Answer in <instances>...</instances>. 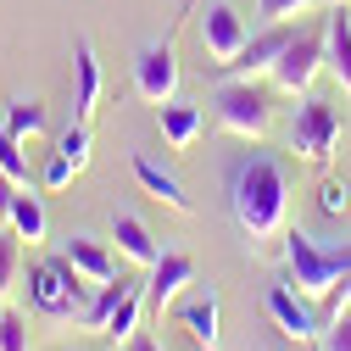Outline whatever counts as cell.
Here are the masks:
<instances>
[{"mask_svg":"<svg viewBox=\"0 0 351 351\" xmlns=\"http://www.w3.org/2000/svg\"><path fill=\"white\" fill-rule=\"evenodd\" d=\"M184 285H195V256H184V251H162V262H156L151 279H145V313L162 324V318L173 313V301H179Z\"/></svg>","mask_w":351,"mask_h":351,"instance_id":"9c48e42d","label":"cell"},{"mask_svg":"<svg viewBox=\"0 0 351 351\" xmlns=\"http://www.w3.org/2000/svg\"><path fill=\"white\" fill-rule=\"evenodd\" d=\"M340 145V106L329 95H313L306 90L301 106H295V123H290V151L306 162V167H329Z\"/></svg>","mask_w":351,"mask_h":351,"instance_id":"277c9868","label":"cell"},{"mask_svg":"<svg viewBox=\"0 0 351 351\" xmlns=\"http://www.w3.org/2000/svg\"><path fill=\"white\" fill-rule=\"evenodd\" d=\"M229 212L240 234L251 240V251H262L268 240H285L290 223V167L268 151H245L229 162Z\"/></svg>","mask_w":351,"mask_h":351,"instance_id":"6da1fadb","label":"cell"},{"mask_svg":"<svg viewBox=\"0 0 351 351\" xmlns=\"http://www.w3.org/2000/svg\"><path fill=\"white\" fill-rule=\"evenodd\" d=\"M6 128H12L23 145H28V140H39V134H45V106H39V101H12Z\"/></svg>","mask_w":351,"mask_h":351,"instance_id":"7402d4cb","label":"cell"},{"mask_svg":"<svg viewBox=\"0 0 351 351\" xmlns=\"http://www.w3.org/2000/svg\"><path fill=\"white\" fill-rule=\"evenodd\" d=\"M23 274V234L17 229H0V295H6Z\"/></svg>","mask_w":351,"mask_h":351,"instance_id":"cb8c5ba5","label":"cell"},{"mask_svg":"<svg viewBox=\"0 0 351 351\" xmlns=\"http://www.w3.org/2000/svg\"><path fill=\"white\" fill-rule=\"evenodd\" d=\"M134 179H140V190H145V195H156V201H167L173 212H190V195H184V184L173 179L167 167H156L151 156H134Z\"/></svg>","mask_w":351,"mask_h":351,"instance_id":"e0dca14e","label":"cell"},{"mask_svg":"<svg viewBox=\"0 0 351 351\" xmlns=\"http://www.w3.org/2000/svg\"><path fill=\"white\" fill-rule=\"evenodd\" d=\"M324 28H329V62L324 67L340 78V90L351 95V17H340V6H335V17Z\"/></svg>","mask_w":351,"mask_h":351,"instance_id":"d6986e66","label":"cell"},{"mask_svg":"<svg viewBox=\"0 0 351 351\" xmlns=\"http://www.w3.org/2000/svg\"><path fill=\"white\" fill-rule=\"evenodd\" d=\"M324 6H346V12H351V0H324Z\"/></svg>","mask_w":351,"mask_h":351,"instance_id":"d6a6232c","label":"cell"},{"mask_svg":"<svg viewBox=\"0 0 351 351\" xmlns=\"http://www.w3.org/2000/svg\"><path fill=\"white\" fill-rule=\"evenodd\" d=\"M285 268H290V285L306 301H324L351 274V240L346 245H324V240L301 234V229H285Z\"/></svg>","mask_w":351,"mask_h":351,"instance_id":"7a4b0ae2","label":"cell"},{"mask_svg":"<svg viewBox=\"0 0 351 351\" xmlns=\"http://www.w3.org/2000/svg\"><path fill=\"white\" fill-rule=\"evenodd\" d=\"M324 62H329V28H295L268 78H274V90H285V95H306L313 78L324 73Z\"/></svg>","mask_w":351,"mask_h":351,"instance_id":"8992f818","label":"cell"},{"mask_svg":"<svg viewBox=\"0 0 351 351\" xmlns=\"http://www.w3.org/2000/svg\"><path fill=\"white\" fill-rule=\"evenodd\" d=\"M212 112H217V128H223V134L251 140V145L274 128V101H268V90H262L256 78H223L212 90Z\"/></svg>","mask_w":351,"mask_h":351,"instance_id":"3957f363","label":"cell"},{"mask_svg":"<svg viewBox=\"0 0 351 351\" xmlns=\"http://www.w3.org/2000/svg\"><path fill=\"white\" fill-rule=\"evenodd\" d=\"M346 206H351V190H346L340 179H324V184H318V212H324V217H340Z\"/></svg>","mask_w":351,"mask_h":351,"instance_id":"f1b7e54d","label":"cell"},{"mask_svg":"<svg viewBox=\"0 0 351 351\" xmlns=\"http://www.w3.org/2000/svg\"><path fill=\"white\" fill-rule=\"evenodd\" d=\"M318 351H351V306L318 329Z\"/></svg>","mask_w":351,"mask_h":351,"instance_id":"83f0119b","label":"cell"},{"mask_svg":"<svg viewBox=\"0 0 351 351\" xmlns=\"http://www.w3.org/2000/svg\"><path fill=\"white\" fill-rule=\"evenodd\" d=\"M6 223H12V229H17L23 240H28V245H39V240H45V229H51V223H45V206H39L34 184H28L23 195H17V206H12V217H6Z\"/></svg>","mask_w":351,"mask_h":351,"instance_id":"44dd1931","label":"cell"},{"mask_svg":"<svg viewBox=\"0 0 351 351\" xmlns=\"http://www.w3.org/2000/svg\"><path fill=\"white\" fill-rule=\"evenodd\" d=\"M73 173H78V167H73V162L56 151V156L45 162V173H39V184H45V190H67V184H73Z\"/></svg>","mask_w":351,"mask_h":351,"instance_id":"f546056e","label":"cell"},{"mask_svg":"<svg viewBox=\"0 0 351 351\" xmlns=\"http://www.w3.org/2000/svg\"><path fill=\"white\" fill-rule=\"evenodd\" d=\"M0 173H12L17 184H34V173H28V156H23V140L6 128V117H0Z\"/></svg>","mask_w":351,"mask_h":351,"instance_id":"603a6c76","label":"cell"},{"mask_svg":"<svg viewBox=\"0 0 351 351\" xmlns=\"http://www.w3.org/2000/svg\"><path fill=\"white\" fill-rule=\"evenodd\" d=\"M156 123H162V140H167L173 151H190V145L201 140V128H206V112H201L195 101H179V95H173L167 106H156Z\"/></svg>","mask_w":351,"mask_h":351,"instance_id":"4fadbf2b","label":"cell"},{"mask_svg":"<svg viewBox=\"0 0 351 351\" xmlns=\"http://www.w3.org/2000/svg\"><path fill=\"white\" fill-rule=\"evenodd\" d=\"M290 34H295L290 23H268L262 34H251L245 45H240V56H234V62H223L217 73H223V78H262V73H274L279 51L290 45Z\"/></svg>","mask_w":351,"mask_h":351,"instance_id":"30bf717a","label":"cell"},{"mask_svg":"<svg viewBox=\"0 0 351 351\" xmlns=\"http://www.w3.org/2000/svg\"><path fill=\"white\" fill-rule=\"evenodd\" d=\"M134 90H140L151 106H167L173 95H179V51H173V34H162L156 45L140 51V62H134Z\"/></svg>","mask_w":351,"mask_h":351,"instance_id":"52a82bcc","label":"cell"},{"mask_svg":"<svg viewBox=\"0 0 351 351\" xmlns=\"http://www.w3.org/2000/svg\"><path fill=\"white\" fill-rule=\"evenodd\" d=\"M62 256L78 268V279H84V285H106V279H117L112 251H106L101 240H90V234H67V240H62Z\"/></svg>","mask_w":351,"mask_h":351,"instance_id":"5bb4252c","label":"cell"},{"mask_svg":"<svg viewBox=\"0 0 351 351\" xmlns=\"http://www.w3.org/2000/svg\"><path fill=\"white\" fill-rule=\"evenodd\" d=\"M140 313H145V285H128V295L117 301V313L106 318V329H101V335H106L112 346H128V340L140 335Z\"/></svg>","mask_w":351,"mask_h":351,"instance_id":"ac0fdd59","label":"cell"},{"mask_svg":"<svg viewBox=\"0 0 351 351\" xmlns=\"http://www.w3.org/2000/svg\"><path fill=\"white\" fill-rule=\"evenodd\" d=\"M73 73H78L73 123H95L101 95H106V73H101V56H95V39H78V45H73Z\"/></svg>","mask_w":351,"mask_h":351,"instance_id":"8fae6325","label":"cell"},{"mask_svg":"<svg viewBox=\"0 0 351 351\" xmlns=\"http://www.w3.org/2000/svg\"><path fill=\"white\" fill-rule=\"evenodd\" d=\"M245 39H251V34H245V17L229 6V0H206V12H201V45H206L212 67L234 62Z\"/></svg>","mask_w":351,"mask_h":351,"instance_id":"ba28073f","label":"cell"},{"mask_svg":"<svg viewBox=\"0 0 351 351\" xmlns=\"http://www.w3.org/2000/svg\"><path fill=\"white\" fill-rule=\"evenodd\" d=\"M128 285H134V279H123V274H117V279H106V285H95V295H90V306L78 313V324L101 335V329H106V318L117 313V301L128 295Z\"/></svg>","mask_w":351,"mask_h":351,"instance_id":"ffe728a7","label":"cell"},{"mask_svg":"<svg viewBox=\"0 0 351 351\" xmlns=\"http://www.w3.org/2000/svg\"><path fill=\"white\" fill-rule=\"evenodd\" d=\"M84 290H95V285H84L67 256H51V262H39V268L28 274V295H34L39 318H78L84 306H90Z\"/></svg>","mask_w":351,"mask_h":351,"instance_id":"5b68a950","label":"cell"},{"mask_svg":"<svg viewBox=\"0 0 351 351\" xmlns=\"http://www.w3.org/2000/svg\"><path fill=\"white\" fill-rule=\"evenodd\" d=\"M0 351H34V346H28V318L12 313V306L0 313Z\"/></svg>","mask_w":351,"mask_h":351,"instance_id":"4316f807","label":"cell"},{"mask_svg":"<svg viewBox=\"0 0 351 351\" xmlns=\"http://www.w3.org/2000/svg\"><path fill=\"white\" fill-rule=\"evenodd\" d=\"M179 324L190 329V340L201 351H223V335H217V295H190L179 306Z\"/></svg>","mask_w":351,"mask_h":351,"instance_id":"2e32d148","label":"cell"},{"mask_svg":"<svg viewBox=\"0 0 351 351\" xmlns=\"http://www.w3.org/2000/svg\"><path fill=\"white\" fill-rule=\"evenodd\" d=\"M56 151H62V156H67V162L84 173V167H90V123H73L67 134L56 140Z\"/></svg>","mask_w":351,"mask_h":351,"instance_id":"484cf974","label":"cell"},{"mask_svg":"<svg viewBox=\"0 0 351 351\" xmlns=\"http://www.w3.org/2000/svg\"><path fill=\"white\" fill-rule=\"evenodd\" d=\"M112 240H117V251H123L128 262H140V268H156V262H162V245H156V234L140 223L134 212H117V217H112Z\"/></svg>","mask_w":351,"mask_h":351,"instance_id":"9a60e30c","label":"cell"},{"mask_svg":"<svg viewBox=\"0 0 351 351\" xmlns=\"http://www.w3.org/2000/svg\"><path fill=\"white\" fill-rule=\"evenodd\" d=\"M268 313H274V324H279V335L285 340H318V313L306 306V295L295 290V285H274L268 290Z\"/></svg>","mask_w":351,"mask_h":351,"instance_id":"7c38bea8","label":"cell"},{"mask_svg":"<svg viewBox=\"0 0 351 351\" xmlns=\"http://www.w3.org/2000/svg\"><path fill=\"white\" fill-rule=\"evenodd\" d=\"M318 6H324V0H256V17L262 23H290V17H306Z\"/></svg>","mask_w":351,"mask_h":351,"instance_id":"d4e9b609","label":"cell"},{"mask_svg":"<svg viewBox=\"0 0 351 351\" xmlns=\"http://www.w3.org/2000/svg\"><path fill=\"white\" fill-rule=\"evenodd\" d=\"M28 184H17L12 173H0V217H12V206H17V195H23Z\"/></svg>","mask_w":351,"mask_h":351,"instance_id":"4dcf8cb0","label":"cell"},{"mask_svg":"<svg viewBox=\"0 0 351 351\" xmlns=\"http://www.w3.org/2000/svg\"><path fill=\"white\" fill-rule=\"evenodd\" d=\"M123 351H162V346H156V340H151V335H134V340H128V346H123Z\"/></svg>","mask_w":351,"mask_h":351,"instance_id":"1f68e13d","label":"cell"}]
</instances>
